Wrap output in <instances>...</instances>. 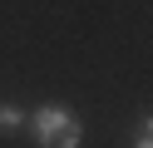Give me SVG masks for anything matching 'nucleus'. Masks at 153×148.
<instances>
[{
  "label": "nucleus",
  "mask_w": 153,
  "mask_h": 148,
  "mask_svg": "<svg viewBox=\"0 0 153 148\" xmlns=\"http://www.w3.org/2000/svg\"><path fill=\"white\" fill-rule=\"evenodd\" d=\"M20 128H25V114L15 104H0V133H20Z\"/></svg>",
  "instance_id": "obj_2"
},
{
  "label": "nucleus",
  "mask_w": 153,
  "mask_h": 148,
  "mask_svg": "<svg viewBox=\"0 0 153 148\" xmlns=\"http://www.w3.org/2000/svg\"><path fill=\"white\" fill-rule=\"evenodd\" d=\"M25 128L35 133L40 148H79L84 143V123L69 104H40L35 114H25Z\"/></svg>",
  "instance_id": "obj_1"
},
{
  "label": "nucleus",
  "mask_w": 153,
  "mask_h": 148,
  "mask_svg": "<svg viewBox=\"0 0 153 148\" xmlns=\"http://www.w3.org/2000/svg\"><path fill=\"white\" fill-rule=\"evenodd\" d=\"M133 148H153V133H148V118L138 123V138H133Z\"/></svg>",
  "instance_id": "obj_3"
}]
</instances>
